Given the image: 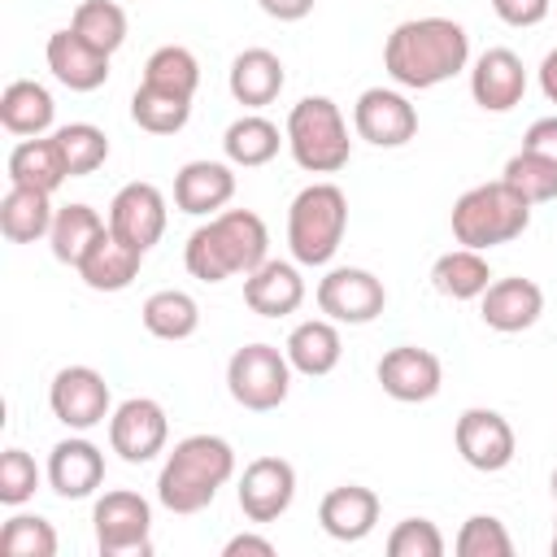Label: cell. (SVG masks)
I'll use <instances>...</instances> for the list:
<instances>
[{
  "mask_svg": "<svg viewBox=\"0 0 557 557\" xmlns=\"http://www.w3.org/2000/svg\"><path fill=\"white\" fill-rule=\"evenodd\" d=\"M470 65V35L453 17H409L383 39V70L405 91H431Z\"/></svg>",
  "mask_w": 557,
  "mask_h": 557,
  "instance_id": "obj_1",
  "label": "cell"
},
{
  "mask_svg": "<svg viewBox=\"0 0 557 557\" xmlns=\"http://www.w3.org/2000/svg\"><path fill=\"white\" fill-rule=\"evenodd\" d=\"M261 261H270V231L252 209H222L205 218L183 244V265L200 283L252 274Z\"/></svg>",
  "mask_w": 557,
  "mask_h": 557,
  "instance_id": "obj_2",
  "label": "cell"
},
{
  "mask_svg": "<svg viewBox=\"0 0 557 557\" xmlns=\"http://www.w3.org/2000/svg\"><path fill=\"white\" fill-rule=\"evenodd\" d=\"M235 479V448L222 435H187L178 440L157 474V500L170 513H200L213 505V496Z\"/></svg>",
  "mask_w": 557,
  "mask_h": 557,
  "instance_id": "obj_3",
  "label": "cell"
},
{
  "mask_svg": "<svg viewBox=\"0 0 557 557\" xmlns=\"http://www.w3.org/2000/svg\"><path fill=\"white\" fill-rule=\"evenodd\" d=\"M448 226H453V239L461 248L492 252L500 244H513L531 226V205L505 178H492V183H479V187L457 196Z\"/></svg>",
  "mask_w": 557,
  "mask_h": 557,
  "instance_id": "obj_4",
  "label": "cell"
},
{
  "mask_svg": "<svg viewBox=\"0 0 557 557\" xmlns=\"http://www.w3.org/2000/svg\"><path fill=\"white\" fill-rule=\"evenodd\" d=\"M348 231V196L335 183H309L287 205V248L296 265H331Z\"/></svg>",
  "mask_w": 557,
  "mask_h": 557,
  "instance_id": "obj_5",
  "label": "cell"
},
{
  "mask_svg": "<svg viewBox=\"0 0 557 557\" xmlns=\"http://www.w3.org/2000/svg\"><path fill=\"white\" fill-rule=\"evenodd\" d=\"M287 152L305 174H339L352 157L348 122L331 96H300L287 113Z\"/></svg>",
  "mask_w": 557,
  "mask_h": 557,
  "instance_id": "obj_6",
  "label": "cell"
},
{
  "mask_svg": "<svg viewBox=\"0 0 557 557\" xmlns=\"http://www.w3.org/2000/svg\"><path fill=\"white\" fill-rule=\"evenodd\" d=\"M292 361L274 344H244L226 361V392L248 413H270L292 392Z\"/></svg>",
  "mask_w": 557,
  "mask_h": 557,
  "instance_id": "obj_7",
  "label": "cell"
},
{
  "mask_svg": "<svg viewBox=\"0 0 557 557\" xmlns=\"http://www.w3.org/2000/svg\"><path fill=\"white\" fill-rule=\"evenodd\" d=\"M91 527H96V548L104 557H148L152 553V505L131 487H113V492L96 496Z\"/></svg>",
  "mask_w": 557,
  "mask_h": 557,
  "instance_id": "obj_8",
  "label": "cell"
},
{
  "mask_svg": "<svg viewBox=\"0 0 557 557\" xmlns=\"http://www.w3.org/2000/svg\"><path fill=\"white\" fill-rule=\"evenodd\" d=\"M318 309L339 326H366L387 309V287L374 270L361 265H331L318 278Z\"/></svg>",
  "mask_w": 557,
  "mask_h": 557,
  "instance_id": "obj_9",
  "label": "cell"
},
{
  "mask_svg": "<svg viewBox=\"0 0 557 557\" xmlns=\"http://www.w3.org/2000/svg\"><path fill=\"white\" fill-rule=\"evenodd\" d=\"M48 409L70 431H91L113 413V392L91 366H61L48 383Z\"/></svg>",
  "mask_w": 557,
  "mask_h": 557,
  "instance_id": "obj_10",
  "label": "cell"
},
{
  "mask_svg": "<svg viewBox=\"0 0 557 557\" xmlns=\"http://www.w3.org/2000/svg\"><path fill=\"white\" fill-rule=\"evenodd\" d=\"M165 444H170V418H165L161 400L126 396L122 405H113V413H109V448L126 466L152 461L157 453H165Z\"/></svg>",
  "mask_w": 557,
  "mask_h": 557,
  "instance_id": "obj_11",
  "label": "cell"
},
{
  "mask_svg": "<svg viewBox=\"0 0 557 557\" xmlns=\"http://www.w3.org/2000/svg\"><path fill=\"white\" fill-rule=\"evenodd\" d=\"M453 444H457L461 461L470 470H479V474L505 470L513 461V453H518V435H513L509 418L496 413V409H483V405L461 409V418L453 426Z\"/></svg>",
  "mask_w": 557,
  "mask_h": 557,
  "instance_id": "obj_12",
  "label": "cell"
},
{
  "mask_svg": "<svg viewBox=\"0 0 557 557\" xmlns=\"http://www.w3.org/2000/svg\"><path fill=\"white\" fill-rule=\"evenodd\" d=\"M352 131L374 148H405L418 135V109L400 87H366L352 104Z\"/></svg>",
  "mask_w": 557,
  "mask_h": 557,
  "instance_id": "obj_13",
  "label": "cell"
},
{
  "mask_svg": "<svg viewBox=\"0 0 557 557\" xmlns=\"http://www.w3.org/2000/svg\"><path fill=\"white\" fill-rule=\"evenodd\" d=\"M235 500L248 522H257V527L278 522L296 500V466L287 457H252L239 474Z\"/></svg>",
  "mask_w": 557,
  "mask_h": 557,
  "instance_id": "obj_14",
  "label": "cell"
},
{
  "mask_svg": "<svg viewBox=\"0 0 557 557\" xmlns=\"http://www.w3.org/2000/svg\"><path fill=\"white\" fill-rule=\"evenodd\" d=\"M374 379H379V387H383L392 400H400V405H422V400L440 396V387H444V366H440V357H435L431 348L396 344V348H387V352L379 357Z\"/></svg>",
  "mask_w": 557,
  "mask_h": 557,
  "instance_id": "obj_15",
  "label": "cell"
},
{
  "mask_svg": "<svg viewBox=\"0 0 557 557\" xmlns=\"http://www.w3.org/2000/svg\"><path fill=\"white\" fill-rule=\"evenodd\" d=\"M165 222H170V209H165V196L157 183L135 178V183L117 187L109 200V231L139 252H148L165 235Z\"/></svg>",
  "mask_w": 557,
  "mask_h": 557,
  "instance_id": "obj_16",
  "label": "cell"
},
{
  "mask_svg": "<svg viewBox=\"0 0 557 557\" xmlns=\"http://www.w3.org/2000/svg\"><path fill=\"white\" fill-rule=\"evenodd\" d=\"M44 474H48V487L61 500H87L104 483V453L87 440V431H74V435L52 444Z\"/></svg>",
  "mask_w": 557,
  "mask_h": 557,
  "instance_id": "obj_17",
  "label": "cell"
},
{
  "mask_svg": "<svg viewBox=\"0 0 557 557\" xmlns=\"http://www.w3.org/2000/svg\"><path fill=\"white\" fill-rule=\"evenodd\" d=\"M470 96L483 113H509L527 96V65L513 48H487L470 65Z\"/></svg>",
  "mask_w": 557,
  "mask_h": 557,
  "instance_id": "obj_18",
  "label": "cell"
},
{
  "mask_svg": "<svg viewBox=\"0 0 557 557\" xmlns=\"http://www.w3.org/2000/svg\"><path fill=\"white\" fill-rule=\"evenodd\" d=\"M544 313V292L535 278H522V274H509V278H492L487 292L479 296V318L483 326L500 331V335H518V331H531Z\"/></svg>",
  "mask_w": 557,
  "mask_h": 557,
  "instance_id": "obj_19",
  "label": "cell"
},
{
  "mask_svg": "<svg viewBox=\"0 0 557 557\" xmlns=\"http://www.w3.org/2000/svg\"><path fill=\"white\" fill-rule=\"evenodd\" d=\"M235 196V165L231 161H187L174 174V209L187 218H213Z\"/></svg>",
  "mask_w": 557,
  "mask_h": 557,
  "instance_id": "obj_20",
  "label": "cell"
},
{
  "mask_svg": "<svg viewBox=\"0 0 557 557\" xmlns=\"http://www.w3.org/2000/svg\"><path fill=\"white\" fill-rule=\"evenodd\" d=\"M244 305L257 318H287L305 305V274L296 261H261L252 274H244Z\"/></svg>",
  "mask_w": 557,
  "mask_h": 557,
  "instance_id": "obj_21",
  "label": "cell"
},
{
  "mask_svg": "<svg viewBox=\"0 0 557 557\" xmlns=\"http://www.w3.org/2000/svg\"><path fill=\"white\" fill-rule=\"evenodd\" d=\"M44 57H48L52 78L61 87H70V91H96V87L109 83V57L100 48H91L87 39H78L70 26L48 35Z\"/></svg>",
  "mask_w": 557,
  "mask_h": 557,
  "instance_id": "obj_22",
  "label": "cell"
},
{
  "mask_svg": "<svg viewBox=\"0 0 557 557\" xmlns=\"http://www.w3.org/2000/svg\"><path fill=\"white\" fill-rule=\"evenodd\" d=\"M318 522L331 540L357 544L379 527V496L361 483H339L318 500Z\"/></svg>",
  "mask_w": 557,
  "mask_h": 557,
  "instance_id": "obj_23",
  "label": "cell"
},
{
  "mask_svg": "<svg viewBox=\"0 0 557 557\" xmlns=\"http://www.w3.org/2000/svg\"><path fill=\"white\" fill-rule=\"evenodd\" d=\"M283 83H287V70L270 48H244L226 70V87H231L235 104H244L248 113L274 104Z\"/></svg>",
  "mask_w": 557,
  "mask_h": 557,
  "instance_id": "obj_24",
  "label": "cell"
},
{
  "mask_svg": "<svg viewBox=\"0 0 557 557\" xmlns=\"http://www.w3.org/2000/svg\"><path fill=\"white\" fill-rule=\"evenodd\" d=\"M283 352H287V361H292L296 374L326 379L339 366V357H344L339 322H331V318H305V322H296L292 335H287V344H283Z\"/></svg>",
  "mask_w": 557,
  "mask_h": 557,
  "instance_id": "obj_25",
  "label": "cell"
},
{
  "mask_svg": "<svg viewBox=\"0 0 557 557\" xmlns=\"http://www.w3.org/2000/svg\"><path fill=\"white\" fill-rule=\"evenodd\" d=\"M57 122V100L44 83L35 78H13L0 96V126L17 139H35V135H52Z\"/></svg>",
  "mask_w": 557,
  "mask_h": 557,
  "instance_id": "obj_26",
  "label": "cell"
},
{
  "mask_svg": "<svg viewBox=\"0 0 557 557\" xmlns=\"http://www.w3.org/2000/svg\"><path fill=\"white\" fill-rule=\"evenodd\" d=\"M104 231H109V222L91 205H83V200L57 205V218H52V231H48V248H52V257L61 265H74L78 270L83 257L104 239Z\"/></svg>",
  "mask_w": 557,
  "mask_h": 557,
  "instance_id": "obj_27",
  "label": "cell"
},
{
  "mask_svg": "<svg viewBox=\"0 0 557 557\" xmlns=\"http://www.w3.org/2000/svg\"><path fill=\"white\" fill-rule=\"evenodd\" d=\"M65 178H70V165H65V152H61L57 135H35V139L13 144V152H9V183L35 187V191H57Z\"/></svg>",
  "mask_w": 557,
  "mask_h": 557,
  "instance_id": "obj_28",
  "label": "cell"
},
{
  "mask_svg": "<svg viewBox=\"0 0 557 557\" xmlns=\"http://www.w3.org/2000/svg\"><path fill=\"white\" fill-rule=\"evenodd\" d=\"M144 270V252L131 248L126 239H117L113 231H104V239L83 257L78 265V278L91 287V292H126Z\"/></svg>",
  "mask_w": 557,
  "mask_h": 557,
  "instance_id": "obj_29",
  "label": "cell"
},
{
  "mask_svg": "<svg viewBox=\"0 0 557 557\" xmlns=\"http://www.w3.org/2000/svg\"><path fill=\"white\" fill-rule=\"evenodd\" d=\"M52 218H57L52 191H35V187H17V183H9V191H4V200H0V231H4L9 244H35V239H48Z\"/></svg>",
  "mask_w": 557,
  "mask_h": 557,
  "instance_id": "obj_30",
  "label": "cell"
},
{
  "mask_svg": "<svg viewBox=\"0 0 557 557\" xmlns=\"http://www.w3.org/2000/svg\"><path fill=\"white\" fill-rule=\"evenodd\" d=\"M283 144H287V135H283L270 117H261V113H239V117L226 126V135H222V152H226V161L239 165V170L270 165Z\"/></svg>",
  "mask_w": 557,
  "mask_h": 557,
  "instance_id": "obj_31",
  "label": "cell"
},
{
  "mask_svg": "<svg viewBox=\"0 0 557 557\" xmlns=\"http://www.w3.org/2000/svg\"><path fill=\"white\" fill-rule=\"evenodd\" d=\"M492 283V265L479 248H448L431 261V287L448 300H479Z\"/></svg>",
  "mask_w": 557,
  "mask_h": 557,
  "instance_id": "obj_32",
  "label": "cell"
},
{
  "mask_svg": "<svg viewBox=\"0 0 557 557\" xmlns=\"http://www.w3.org/2000/svg\"><path fill=\"white\" fill-rule=\"evenodd\" d=\"M139 318H144V331H148V335H157V339H165V344H178V339H191V335H196V326H200V305H196V296L183 292V287H161V292H152V296L144 300Z\"/></svg>",
  "mask_w": 557,
  "mask_h": 557,
  "instance_id": "obj_33",
  "label": "cell"
},
{
  "mask_svg": "<svg viewBox=\"0 0 557 557\" xmlns=\"http://www.w3.org/2000/svg\"><path fill=\"white\" fill-rule=\"evenodd\" d=\"M70 30L78 39H87L91 48H100L104 57H113L126 44L131 22H126V9L117 0H83L74 9V17H70Z\"/></svg>",
  "mask_w": 557,
  "mask_h": 557,
  "instance_id": "obj_34",
  "label": "cell"
},
{
  "mask_svg": "<svg viewBox=\"0 0 557 557\" xmlns=\"http://www.w3.org/2000/svg\"><path fill=\"white\" fill-rule=\"evenodd\" d=\"M191 117V100L187 96H174V91H161V87H148L139 83L135 96H131V122L148 135H178Z\"/></svg>",
  "mask_w": 557,
  "mask_h": 557,
  "instance_id": "obj_35",
  "label": "cell"
},
{
  "mask_svg": "<svg viewBox=\"0 0 557 557\" xmlns=\"http://www.w3.org/2000/svg\"><path fill=\"white\" fill-rule=\"evenodd\" d=\"M139 83H148V87H161V91H174V96H196V87H200V61H196V52L191 48H183V44H161L148 61H144V78Z\"/></svg>",
  "mask_w": 557,
  "mask_h": 557,
  "instance_id": "obj_36",
  "label": "cell"
},
{
  "mask_svg": "<svg viewBox=\"0 0 557 557\" xmlns=\"http://www.w3.org/2000/svg\"><path fill=\"white\" fill-rule=\"evenodd\" d=\"M500 178H505L527 205H548V200H557V161H548V157H540V152H531V148H518V152L505 161Z\"/></svg>",
  "mask_w": 557,
  "mask_h": 557,
  "instance_id": "obj_37",
  "label": "cell"
},
{
  "mask_svg": "<svg viewBox=\"0 0 557 557\" xmlns=\"http://www.w3.org/2000/svg\"><path fill=\"white\" fill-rule=\"evenodd\" d=\"M52 135H57V144L65 152L70 178H87L109 161V135L100 126H91V122H70V126H57Z\"/></svg>",
  "mask_w": 557,
  "mask_h": 557,
  "instance_id": "obj_38",
  "label": "cell"
},
{
  "mask_svg": "<svg viewBox=\"0 0 557 557\" xmlns=\"http://www.w3.org/2000/svg\"><path fill=\"white\" fill-rule=\"evenodd\" d=\"M0 553L4 557H57V531L39 513H13L0 527Z\"/></svg>",
  "mask_w": 557,
  "mask_h": 557,
  "instance_id": "obj_39",
  "label": "cell"
},
{
  "mask_svg": "<svg viewBox=\"0 0 557 557\" xmlns=\"http://www.w3.org/2000/svg\"><path fill=\"white\" fill-rule=\"evenodd\" d=\"M457 557H513V540L496 513H470L453 540Z\"/></svg>",
  "mask_w": 557,
  "mask_h": 557,
  "instance_id": "obj_40",
  "label": "cell"
},
{
  "mask_svg": "<svg viewBox=\"0 0 557 557\" xmlns=\"http://www.w3.org/2000/svg\"><path fill=\"white\" fill-rule=\"evenodd\" d=\"M39 479H48V474H39V466L26 448H4L0 453V505L22 509L39 492Z\"/></svg>",
  "mask_w": 557,
  "mask_h": 557,
  "instance_id": "obj_41",
  "label": "cell"
},
{
  "mask_svg": "<svg viewBox=\"0 0 557 557\" xmlns=\"http://www.w3.org/2000/svg\"><path fill=\"white\" fill-rule=\"evenodd\" d=\"M392 557H444V535L431 518H405L387 535Z\"/></svg>",
  "mask_w": 557,
  "mask_h": 557,
  "instance_id": "obj_42",
  "label": "cell"
},
{
  "mask_svg": "<svg viewBox=\"0 0 557 557\" xmlns=\"http://www.w3.org/2000/svg\"><path fill=\"white\" fill-rule=\"evenodd\" d=\"M492 13L513 26V30H527V26H540L548 13H553V0H492Z\"/></svg>",
  "mask_w": 557,
  "mask_h": 557,
  "instance_id": "obj_43",
  "label": "cell"
},
{
  "mask_svg": "<svg viewBox=\"0 0 557 557\" xmlns=\"http://www.w3.org/2000/svg\"><path fill=\"white\" fill-rule=\"evenodd\" d=\"M522 148H531V152H540V157L557 161V113L535 117V122L527 126V135H522Z\"/></svg>",
  "mask_w": 557,
  "mask_h": 557,
  "instance_id": "obj_44",
  "label": "cell"
},
{
  "mask_svg": "<svg viewBox=\"0 0 557 557\" xmlns=\"http://www.w3.org/2000/svg\"><path fill=\"white\" fill-rule=\"evenodd\" d=\"M244 553H252V557H274V540L252 535V531H239V535H231V540L222 544V557H244Z\"/></svg>",
  "mask_w": 557,
  "mask_h": 557,
  "instance_id": "obj_45",
  "label": "cell"
},
{
  "mask_svg": "<svg viewBox=\"0 0 557 557\" xmlns=\"http://www.w3.org/2000/svg\"><path fill=\"white\" fill-rule=\"evenodd\" d=\"M257 4H261V13L274 17V22H300V17L313 13L318 0H257Z\"/></svg>",
  "mask_w": 557,
  "mask_h": 557,
  "instance_id": "obj_46",
  "label": "cell"
},
{
  "mask_svg": "<svg viewBox=\"0 0 557 557\" xmlns=\"http://www.w3.org/2000/svg\"><path fill=\"white\" fill-rule=\"evenodd\" d=\"M540 91L548 104H557V48H548L540 61Z\"/></svg>",
  "mask_w": 557,
  "mask_h": 557,
  "instance_id": "obj_47",
  "label": "cell"
},
{
  "mask_svg": "<svg viewBox=\"0 0 557 557\" xmlns=\"http://www.w3.org/2000/svg\"><path fill=\"white\" fill-rule=\"evenodd\" d=\"M548 553L557 557V518H553V544H548Z\"/></svg>",
  "mask_w": 557,
  "mask_h": 557,
  "instance_id": "obj_48",
  "label": "cell"
},
{
  "mask_svg": "<svg viewBox=\"0 0 557 557\" xmlns=\"http://www.w3.org/2000/svg\"><path fill=\"white\" fill-rule=\"evenodd\" d=\"M548 487H553V500H557V470H553V479H548Z\"/></svg>",
  "mask_w": 557,
  "mask_h": 557,
  "instance_id": "obj_49",
  "label": "cell"
},
{
  "mask_svg": "<svg viewBox=\"0 0 557 557\" xmlns=\"http://www.w3.org/2000/svg\"><path fill=\"white\" fill-rule=\"evenodd\" d=\"M553 9H557V0H553Z\"/></svg>",
  "mask_w": 557,
  "mask_h": 557,
  "instance_id": "obj_50",
  "label": "cell"
}]
</instances>
